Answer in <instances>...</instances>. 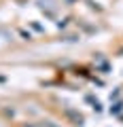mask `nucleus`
Returning <instances> with one entry per match:
<instances>
[{
    "label": "nucleus",
    "instance_id": "2",
    "mask_svg": "<svg viewBox=\"0 0 123 127\" xmlns=\"http://www.w3.org/2000/svg\"><path fill=\"white\" fill-rule=\"evenodd\" d=\"M28 127H36V125H28Z\"/></svg>",
    "mask_w": 123,
    "mask_h": 127
},
{
    "label": "nucleus",
    "instance_id": "1",
    "mask_svg": "<svg viewBox=\"0 0 123 127\" xmlns=\"http://www.w3.org/2000/svg\"><path fill=\"white\" fill-rule=\"evenodd\" d=\"M42 127H57V125H53V123H45Z\"/></svg>",
    "mask_w": 123,
    "mask_h": 127
}]
</instances>
